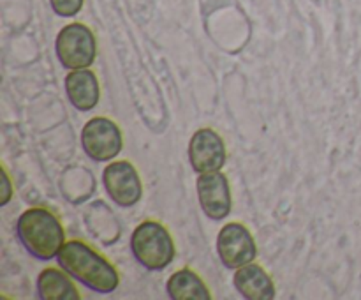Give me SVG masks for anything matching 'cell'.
Instances as JSON below:
<instances>
[{"mask_svg": "<svg viewBox=\"0 0 361 300\" xmlns=\"http://www.w3.org/2000/svg\"><path fill=\"white\" fill-rule=\"evenodd\" d=\"M56 260L71 277L78 279L94 292L111 293L118 288L120 275L113 263L81 240L63 244Z\"/></svg>", "mask_w": 361, "mask_h": 300, "instance_id": "6da1fadb", "label": "cell"}, {"mask_svg": "<svg viewBox=\"0 0 361 300\" xmlns=\"http://www.w3.org/2000/svg\"><path fill=\"white\" fill-rule=\"evenodd\" d=\"M16 233L25 249L37 260L48 261L59 256L66 244L62 222L53 212L42 207H32L20 215Z\"/></svg>", "mask_w": 361, "mask_h": 300, "instance_id": "7a4b0ae2", "label": "cell"}, {"mask_svg": "<svg viewBox=\"0 0 361 300\" xmlns=\"http://www.w3.org/2000/svg\"><path fill=\"white\" fill-rule=\"evenodd\" d=\"M134 258L148 270H162L175 258V242L171 233L159 221H143L130 236Z\"/></svg>", "mask_w": 361, "mask_h": 300, "instance_id": "3957f363", "label": "cell"}, {"mask_svg": "<svg viewBox=\"0 0 361 300\" xmlns=\"http://www.w3.org/2000/svg\"><path fill=\"white\" fill-rule=\"evenodd\" d=\"M55 52L66 69H88L97 55V41L87 25L69 23L56 35Z\"/></svg>", "mask_w": 361, "mask_h": 300, "instance_id": "277c9868", "label": "cell"}, {"mask_svg": "<svg viewBox=\"0 0 361 300\" xmlns=\"http://www.w3.org/2000/svg\"><path fill=\"white\" fill-rule=\"evenodd\" d=\"M81 145L85 154L97 162L111 161L123 147L122 131L106 116H94L81 131Z\"/></svg>", "mask_w": 361, "mask_h": 300, "instance_id": "5b68a950", "label": "cell"}, {"mask_svg": "<svg viewBox=\"0 0 361 300\" xmlns=\"http://www.w3.org/2000/svg\"><path fill=\"white\" fill-rule=\"evenodd\" d=\"M217 253L226 267L236 270L256 260L257 246L247 226L240 222H229L219 232Z\"/></svg>", "mask_w": 361, "mask_h": 300, "instance_id": "8992f818", "label": "cell"}, {"mask_svg": "<svg viewBox=\"0 0 361 300\" xmlns=\"http://www.w3.org/2000/svg\"><path fill=\"white\" fill-rule=\"evenodd\" d=\"M106 193L118 207H134L143 196V184L140 173L129 161H115L102 172Z\"/></svg>", "mask_w": 361, "mask_h": 300, "instance_id": "52a82bcc", "label": "cell"}, {"mask_svg": "<svg viewBox=\"0 0 361 300\" xmlns=\"http://www.w3.org/2000/svg\"><path fill=\"white\" fill-rule=\"evenodd\" d=\"M197 200L201 208L212 221H222L231 212V187L228 176L221 172L200 173L196 182Z\"/></svg>", "mask_w": 361, "mask_h": 300, "instance_id": "ba28073f", "label": "cell"}, {"mask_svg": "<svg viewBox=\"0 0 361 300\" xmlns=\"http://www.w3.org/2000/svg\"><path fill=\"white\" fill-rule=\"evenodd\" d=\"M226 143L210 127L197 129L189 143V161L196 173L221 172L226 164Z\"/></svg>", "mask_w": 361, "mask_h": 300, "instance_id": "9c48e42d", "label": "cell"}, {"mask_svg": "<svg viewBox=\"0 0 361 300\" xmlns=\"http://www.w3.org/2000/svg\"><path fill=\"white\" fill-rule=\"evenodd\" d=\"M66 92L71 104L80 112H90L101 99V87L94 71H71L66 78Z\"/></svg>", "mask_w": 361, "mask_h": 300, "instance_id": "30bf717a", "label": "cell"}, {"mask_svg": "<svg viewBox=\"0 0 361 300\" xmlns=\"http://www.w3.org/2000/svg\"><path fill=\"white\" fill-rule=\"evenodd\" d=\"M233 282H235V288L249 300L275 299L274 279L257 263H247L236 268Z\"/></svg>", "mask_w": 361, "mask_h": 300, "instance_id": "8fae6325", "label": "cell"}, {"mask_svg": "<svg viewBox=\"0 0 361 300\" xmlns=\"http://www.w3.org/2000/svg\"><path fill=\"white\" fill-rule=\"evenodd\" d=\"M37 292L42 300H80V289L71 275L59 268H44L37 277Z\"/></svg>", "mask_w": 361, "mask_h": 300, "instance_id": "7c38bea8", "label": "cell"}, {"mask_svg": "<svg viewBox=\"0 0 361 300\" xmlns=\"http://www.w3.org/2000/svg\"><path fill=\"white\" fill-rule=\"evenodd\" d=\"M168 295L173 300H210L212 293L208 286L204 284L203 279L192 272L190 268H182L176 270L171 277L168 279Z\"/></svg>", "mask_w": 361, "mask_h": 300, "instance_id": "4fadbf2b", "label": "cell"}, {"mask_svg": "<svg viewBox=\"0 0 361 300\" xmlns=\"http://www.w3.org/2000/svg\"><path fill=\"white\" fill-rule=\"evenodd\" d=\"M49 4H51V9L55 11L59 16L71 18L76 16V14L80 13L85 0H49Z\"/></svg>", "mask_w": 361, "mask_h": 300, "instance_id": "5bb4252c", "label": "cell"}, {"mask_svg": "<svg viewBox=\"0 0 361 300\" xmlns=\"http://www.w3.org/2000/svg\"><path fill=\"white\" fill-rule=\"evenodd\" d=\"M2 182H4V196H2V205H6L7 201L11 200V196H13V187H11V180H9V175H7L6 168L2 169Z\"/></svg>", "mask_w": 361, "mask_h": 300, "instance_id": "9a60e30c", "label": "cell"}]
</instances>
